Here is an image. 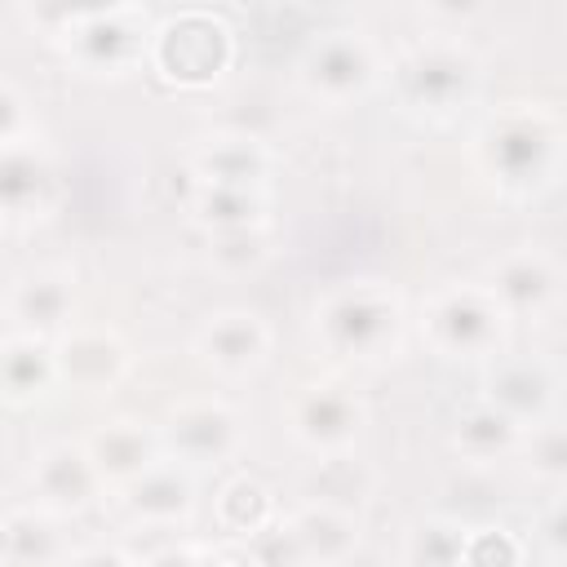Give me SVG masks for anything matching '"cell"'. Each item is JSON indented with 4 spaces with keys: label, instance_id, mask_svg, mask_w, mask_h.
<instances>
[{
    "label": "cell",
    "instance_id": "6da1fadb",
    "mask_svg": "<svg viewBox=\"0 0 567 567\" xmlns=\"http://www.w3.org/2000/svg\"><path fill=\"white\" fill-rule=\"evenodd\" d=\"M425 341L447 359H496L509 332V315L492 288H447L430 297L421 315Z\"/></svg>",
    "mask_w": 567,
    "mask_h": 567
},
{
    "label": "cell",
    "instance_id": "7a4b0ae2",
    "mask_svg": "<svg viewBox=\"0 0 567 567\" xmlns=\"http://www.w3.org/2000/svg\"><path fill=\"white\" fill-rule=\"evenodd\" d=\"M319 337L341 359H381L399 332V301L381 284H354L319 306Z\"/></svg>",
    "mask_w": 567,
    "mask_h": 567
},
{
    "label": "cell",
    "instance_id": "3957f363",
    "mask_svg": "<svg viewBox=\"0 0 567 567\" xmlns=\"http://www.w3.org/2000/svg\"><path fill=\"white\" fill-rule=\"evenodd\" d=\"M554 142L558 133L540 111H505L483 133V159L505 186H532L545 177Z\"/></svg>",
    "mask_w": 567,
    "mask_h": 567
},
{
    "label": "cell",
    "instance_id": "277c9868",
    "mask_svg": "<svg viewBox=\"0 0 567 567\" xmlns=\"http://www.w3.org/2000/svg\"><path fill=\"white\" fill-rule=\"evenodd\" d=\"M230 58V35L208 13H186L155 35V62L168 80L208 84Z\"/></svg>",
    "mask_w": 567,
    "mask_h": 567
},
{
    "label": "cell",
    "instance_id": "5b68a950",
    "mask_svg": "<svg viewBox=\"0 0 567 567\" xmlns=\"http://www.w3.org/2000/svg\"><path fill=\"white\" fill-rule=\"evenodd\" d=\"M159 443L182 465H213L239 447V421L226 403L195 399L168 416V425L159 430Z\"/></svg>",
    "mask_w": 567,
    "mask_h": 567
},
{
    "label": "cell",
    "instance_id": "8992f818",
    "mask_svg": "<svg viewBox=\"0 0 567 567\" xmlns=\"http://www.w3.org/2000/svg\"><path fill=\"white\" fill-rule=\"evenodd\" d=\"M292 434L315 452H346L359 434L363 408L346 385H301L288 403Z\"/></svg>",
    "mask_w": 567,
    "mask_h": 567
},
{
    "label": "cell",
    "instance_id": "52a82bcc",
    "mask_svg": "<svg viewBox=\"0 0 567 567\" xmlns=\"http://www.w3.org/2000/svg\"><path fill=\"white\" fill-rule=\"evenodd\" d=\"M403 97L421 111H452L474 89V62L452 44H425L399 66Z\"/></svg>",
    "mask_w": 567,
    "mask_h": 567
},
{
    "label": "cell",
    "instance_id": "ba28073f",
    "mask_svg": "<svg viewBox=\"0 0 567 567\" xmlns=\"http://www.w3.org/2000/svg\"><path fill=\"white\" fill-rule=\"evenodd\" d=\"M377 75V53L363 35L354 31H332L323 40L310 44L306 62H301V80L310 93H323V97H350V93H363Z\"/></svg>",
    "mask_w": 567,
    "mask_h": 567
},
{
    "label": "cell",
    "instance_id": "9c48e42d",
    "mask_svg": "<svg viewBox=\"0 0 567 567\" xmlns=\"http://www.w3.org/2000/svg\"><path fill=\"white\" fill-rule=\"evenodd\" d=\"M146 44V18L137 9H93L71 22V49L89 66H128Z\"/></svg>",
    "mask_w": 567,
    "mask_h": 567
},
{
    "label": "cell",
    "instance_id": "30bf717a",
    "mask_svg": "<svg viewBox=\"0 0 567 567\" xmlns=\"http://www.w3.org/2000/svg\"><path fill=\"white\" fill-rule=\"evenodd\" d=\"M102 474L89 456V447L75 443H58L49 452H40V461L31 465V492L40 501V509L49 514H75L93 501Z\"/></svg>",
    "mask_w": 567,
    "mask_h": 567
},
{
    "label": "cell",
    "instance_id": "8fae6325",
    "mask_svg": "<svg viewBox=\"0 0 567 567\" xmlns=\"http://www.w3.org/2000/svg\"><path fill=\"white\" fill-rule=\"evenodd\" d=\"M84 447H89V456H93L102 483H124V487H128L133 478H142L146 470H155L159 456H164L159 434H151L142 421H111V425L97 430Z\"/></svg>",
    "mask_w": 567,
    "mask_h": 567
},
{
    "label": "cell",
    "instance_id": "7c38bea8",
    "mask_svg": "<svg viewBox=\"0 0 567 567\" xmlns=\"http://www.w3.org/2000/svg\"><path fill=\"white\" fill-rule=\"evenodd\" d=\"M496 301L505 306V315H536L549 306L554 288H558V275H554V261L536 248H518L509 257H501V266L492 270V284Z\"/></svg>",
    "mask_w": 567,
    "mask_h": 567
},
{
    "label": "cell",
    "instance_id": "4fadbf2b",
    "mask_svg": "<svg viewBox=\"0 0 567 567\" xmlns=\"http://www.w3.org/2000/svg\"><path fill=\"white\" fill-rule=\"evenodd\" d=\"M266 346H270V337H266L261 319L248 315V310H226V315L208 319V328L199 332L204 359H208L217 372H230V377L257 368L261 354H266Z\"/></svg>",
    "mask_w": 567,
    "mask_h": 567
},
{
    "label": "cell",
    "instance_id": "5bb4252c",
    "mask_svg": "<svg viewBox=\"0 0 567 567\" xmlns=\"http://www.w3.org/2000/svg\"><path fill=\"white\" fill-rule=\"evenodd\" d=\"M124 509L142 523H177L195 509V483L186 470H177V461H159L124 487Z\"/></svg>",
    "mask_w": 567,
    "mask_h": 567
},
{
    "label": "cell",
    "instance_id": "9a60e30c",
    "mask_svg": "<svg viewBox=\"0 0 567 567\" xmlns=\"http://www.w3.org/2000/svg\"><path fill=\"white\" fill-rule=\"evenodd\" d=\"M554 399V381L540 363L532 359H496L492 377H487V403H496L505 416L523 421H540L545 408Z\"/></svg>",
    "mask_w": 567,
    "mask_h": 567
},
{
    "label": "cell",
    "instance_id": "2e32d148",
    "mask_svg": "<svg viewBox=\"0 0 567 567\" xmlns=\"http://www.w3.org/2000/svg\"><path fill=\"white\" fill-rule=\"evenodd\" d=\"M128 354L111 332H75L58 350V372L80 390H106L120 381Z\"/></svg>",
    "mask_w": 567,
    "mask_h": 567
},
{
    "label": "cell",
    "instance_id": "e0dca14e",
    "mask_svg": "<svg viewBox=\"0 0 567 567\" xmlns=\"http://www.w3.org/2000/svg\"><path fill=\"white\" fill-rule=\"evenodd\" d=\"M270 168V155L257 137L235 133V137H217L208 151H199L195 173L204 186H239V190H257L261 177Z\"/></svg>",
    "mask_w": 567,
    "mask_h": 567
},
{
    "label": "cell",
    "instance_id": "ac0fdd59",
    "mask_svg": "<svg viewBox=\"0 0 567 567\" xmlns=\"http://www.w3.org/2000/svg\"><path fill=\"white\" fill-rule=\"evenodd\" d=\"M452 443L461 456L487 465V461H501L509 456L514 447H523V425L514 416H505L496 403H470L461 416H456V430H452Z\"/></svg>",
    "mask_w": 567,
    "mask_h": 567
},
{
    "label": "cell",
    "instance_id": "d6986e66",
    "mask_svg": "<svg viewBox=\"0 0 567 567\" xmlns=\"http://www.w3.org/2000/svg\"><path fill=\"white\" fill-rule=\"evenodd\" d=\"M9 315L18 323V332L27 337H44L53 328L66 323L71 315V284L62 275H27L22 284H13L9 292Z\"/></svg>",
    "mask_w": 567,
    "mask_h": 567
},
{
    "label": "cell",
    "instance_id": "ffe728a7",
    "mask_svg": "<svg viewBox=\"0 0 567 567\" xmlns=\"http://www.w3.org/2000/svg\"><path fill=\"white\" fill-rule=\"evenodd\" d=\"M301 549H306V563H319V567H332L341 563L354 545H359V527L350 518V509H332V505H306L301 514L288 518Z\"/></svg>",
    "mask_w": 567,
    "mask_h": 567
},
{
    "label": "cell",
    "instance_id": "44dd1931",
    "mask_svg": "<svg viewBox=\"0 0 567 567\" xmlns=\"http://www.w3.org/2000/svg\"><path fill=\"white\" fill-rule=\"evenodd\" d=\"M49 164L35 155V142H18L4 146V164H0V190H4V208L9 217L22 213H40L44 208V190H49Z\"/></svg>",
    "mask_w": 567,
    "mask_h": 567
},
{
    "label": "cell",
    "instance_id": "7402d4cb",
    "mask_svg": "<svg viewBox=\"0 0 567 567\" xmlns=\"http://www.w3.org/2000/svg\"><path fill=\"white\" fill-rule=\"evenodd\" d=\"M53 377H58V354H49L40 337L9 332V341H4V390H9V399L13 403L35 399V394L49 390Z\"/></svg>",
    "mask_w": 567,
    "mask_h": 567
},
{
    "label": "cell",
    "instance_id": "603a6c76",
    "mask_svg": "<svg viewBox=\"0 0 567 567\" xmlns=\"http://www.w3.org/2000/svg\"><path fill=\"white\" fill-rule=\"evenodd\" d=\"M4 558L13 567H44L49 558H58V532L44 514L35 509H13L4 518Z\"/></svg>",
    "mask_w": 567,
    "mask_h": 567
},
{
    "label": "cell",
    "instance_id": "cb8c5ba5",
    "mask_svg": "<svg viewBox=\"0 0 567 567\" xmlns=\"http://www.w3.org/2000/svg\"><path fill=\"white\" fill-rule=\"evenodd\" d=\"M195 217L204 226L221 230H248L261 221V195L257 190H239V186H199L195 195Z\"/></svg>",
    "mask_w": 567,
    "mask_h": 567
},
{
    "label": "cell",
    "instance_id": "d4e9b609",
    "mask_svg": "<svg viewBox=\"0 0 567 567\" xmlns=\"http://www.w3.org/2000/svg\"><path fill=\"white\" fill-rule=\"evenodd\" d=\"M368 470L341 452H328L310 478V501L315 505H332V509H350V501H363L368 492Z\"/></svg>",
    "mask_w": 567,
    "mask_h": 567
},
{
    "label": "cell",
    "instance_id": "484cf974",
    "mask_svg": "<svg viewBox=\"0 0 567 567\" xmlns=\"http://www.w3.org/2000/svg\"><path fill=\"white\" fill-rule=\"evenodd\" d=\"M270 492L257 483V478H235L226 483L221 501H217V518L226 532H239V536H257L261 527H270Z\"/></svg>",
    "mask_w": 567,
    "mask_h": 567
},
{
    "label": "cell",
    "instance_id": "4316f807",
    "mask_svg": "<svg viewBox=\"0 0 567 567\" xmlns=\"http://www.w3.org/2000/svg\"><path fill=\"white\" fill-rule=\"evenodd\" d=\"M465 540L470 532L456 527V523H443V518H430L412 532L408 540V563L412 567H461L465 563Z\"/></svg>",
    "mask_w": 567,
    "mask_h": 567
},
{
    "label": "cell",
    "instance_id": "83f0119b",
    "mask_svg": "<svg viewBox=\"0 0 567 567\" xmlns=\"http://www.w3.org/2000/svg\"><path fill=\"white\" fill-rule=\"evenodd\" d=\"M523 452H527V465L540 478L567 483V425H536L523 439Z\"/></svg>",
    "mask_w": 567,
    "mask_h": 567
},
{
    "label": "cell",
    "instance_id": "f1b7e54d",
    "mask_svg": "<svg viewBox=\"0 0 567 567\" xmlns=\"http://www.w3.org/2000/svg\"><path fill=\"white\" fill-rule=\"evenodd\" d=\"M248 554L257 567H306V549H301L292 523H270L257 536H248Z\"/></svg>",
    "mask_w": 567,
    "mask_h": 567
},
{
    "label": "cell",
    "instance_id": "f546056e",
    "mask_svg": "<svg viewBox=\"0 0 567 567\" xmlns=\"http://www.w3.org/2000/svg\"><path fill=\"white\" fill-rule=\"evenodd\" d=\"M261 257H266V235H261V226L213 235V261L226 266V270H252V266H261Z\"/></svg>",
    "mask_w": 567,
    "mask_h": 567
},
{
    "label": "cell",
    "instance_id": "4dcf8cb0",
    "mask_svg": "<svg viewBox=\"0 0 567 567\" xmlns=\"http://www.w3.org/2000/svg\"><path fill=\"white\" fill-rule=\"evenodd\" d=\"M518 554L523 549L514 536H505L501 527H487V532H470L461 567H518Z\"/></svg>",
    "mask_w": 567,
    "mask_h": 567
},
{
    "label": "cell",
    "instance_id": "1f68e13d",
    "mask_svg": "<svg viewBox=\"0 0 567 567\" xmlns=\"http://www.w3.org/2000/svg\"><path fill=\"white\" fill-rule=\"evenodd\" d=\"M540 540H545V549H549L554 558L567 563V501H558V505L540 518Z\"/></svg>",
    "mask_w": 567,
    "mask_h": 567
},
{
    "label": "cell",
    "instance_id": "d6a6232c",
    "mask_svg": "<svg viewBox=\"0 0 567 567\" xmlns=\"http://www.w3.org/2000/svg\"><path fill=\"white\" fill-rule=\"evenodd\" d=\"M71 567H128V563H124V554H115V549H89V554L71 558Z\"/></svg>",
    "mask_w": 567,
    "mask_h": 567
}]
</instances>
